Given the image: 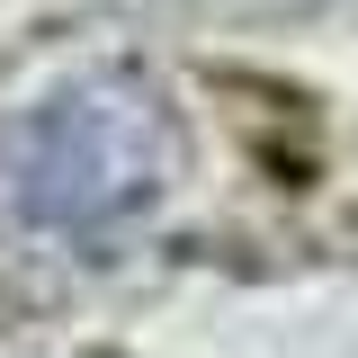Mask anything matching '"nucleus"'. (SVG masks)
Segmentation results:
<instances>
[{"label": "nucleus", "mask_w": 358, "mask_h": 358, "mask_svg": "<svg viewBox=\"0 0 358 358\" xmlns=\"http://www.w3.org/2000/svg\"><path fill=\"white\" fill-rule=\"evenodd\" d=\"M162 188V108L134 81H90L0 134V224L99 233Z\"/></svg>", "instance_id": "1"}]
</instances>
